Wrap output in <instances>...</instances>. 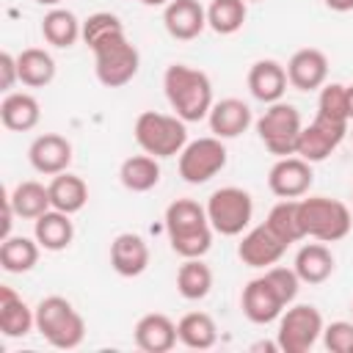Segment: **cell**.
<instances>
[{
	"label": "cell",
	"mask_w": 353,
	"mask_h": 353,
	"mask_svg": "<svg viewBox=\"0 0 353 353\" xmlns=\"http://www.w3.org/2000/svg\"><path fill=\"white\" fill-rule=\"evenodd\" d=\"M323 345L331 353H350L353 350V320H334L323 328Z\"/></svg>",
	"instance_id": "cell-39"
},
{
	"label": "cell",
	"mask_w": 353,
	"mask_h": 353,
	"mask_svg": "<svg viewBox=\"0 0 353 353\" xmlns=\"http://www.w3.org/2000/svg\"><path fill=\"white\" fill-rule=\"evenodd\" d=\"M141 3H143V6H152V8H154V6H163V8H165L171 0H141Z\"/></svg>",
	"instance_id": "cell-43"
},
{
	"label": "cell",
	"mask_w": 353,
	"mask_h": 353,
	"mask_svg": "<svg viewBox=\"0 0 353 353\" xmlns=\"http://www.w3.org/2000/svg\"><path fill=\"white\" fill-rule=\"evenodd\" d=\"M39 6H47V8H55V6H61L63 0H36Z\"/></svg>",
	"instance_id": "cell-44"
},
{
	"label": "cell",
	"mask_w": 353,
	"mask_h": 353,
	"mask_svg": "<svg viewBox=\"0 0 353 353\" xmlns=\"http://www.w3.org/2000/svg\"><path fill=\"white\" fill-rule=\"evenodd\" d=\"M212 226L207 210L193 199H176L165 207V234L171 251L182 259L204 256L212 248Z\"/></svg>",
	"instance_id": "cell-1"
},
{
	"label": "cell",
	"mask_w": 353,
	"mask_h": 353,
	"mask_svg": "<svg viewBox=\"0 0 353 353\" xmlns=\"http://www.w3.org/2000/svg\"><path fill=\"white\" fill-rule=\"evenodd\" d=\"M179 342L190 350H210L218 342V325L207 312H188L176 323Z\"/></svg>",
	"instance_id": "cell-31"
},
{
	"label": "cell",
	"mask_w": 353,
	"mask_h": 353,
	"mask_svg": "<svg viewBox=\"0 0 353 353\" xmlns=\"http://www.w3.org/2000/svg\"><path fill=\"white\" fill-rule=\"evenodd\" d=\"M110 268L124 276L135 279L149 268V245L135 232H121L110 240Z\"/></svg>",
	"instance_id": "cell-18"
},
{
	"label": "cell",
	"mask_w": 353,
	"mask_h": 353,
	"mask_svg": "<svg viewBox=\"0 0 353 353\" xmlns=\"http://www.w3.org/2000/svg\"><path fill=\"white\" fill-rule=\"evenodd\" d=\"M207 121H210V132H212L215 138L229 141V138L243 135V132L251 127L254 116H251V108H248L243 99L226 97V99H221V102H215V105L210 108Z\"/></svg>",
	"instance_id": "cell-21"
},
{
	"label": "cell",
	"mask_w": 353,
	"mask_h": 353,
	"mask_svg": "<svg viewBox=\"0 0 353 353\" xmlns=\"http://www.w3.org/2000/svg\"><path fill=\"white\" fill-rule=\"evenodd\" d=\"M132 339L143 353H168L179 342V334H176V323L168 314L149 312L135 323Z\"/></svg>",
	"instance_id": "cell-19"
},
{
	"label": "cell",
	"mask_w": 353,
	"mask_h": 353,
	"mask_svg": "<svg viewBox=\"0 0 353 353\" xmlns=\"http://www.w3.org/2000/svg\"><path fill=\"white\" fill-rule=\"evenodd\" d=\"M33 237L39 240V245L44 251H63L72 245L74 240V223H72V215L69 212H61L55 207H50L47 212H41L36 221H33Z\"/></svg>",
	"instance_id": "cell-23"
},
{
	"label": "cell",
	"mask_w": 353,
	"mask_h": 353,
	"mask_svg": "<svg viewBox=\"0 0 353 353\" xmlns=\"http://www.w3.org/2000/svg\"><path fill=\"white\" fill-rule=\"evenodd\" d=\"M323 314L312 303H290L279 317L276 345L281 353H306L323 336Z\"/></svg>",
	"instance_id": "cell-8"
},
{
	"label": "cell",
	"mask_w": 353,
	"mask_h": 353,
	"mask_svg": "<svg viewBox=\"0 0 353 353\" xmlns=\"http://www.w3.org/2000/svg\"><path fill=\"white\" fill-rule=\"evenodd\" d=\"M350 314H353V303H350Z\"/></svg>",
	"instance_id": "cell-47"
},
{
	"label": "cell",
	"mask_w": 353,
	"mask_h": 353,
	"mask_svg": "<svg viewBox=\"0 0 353 353\" xmlns=\"http://www.w3.org/2000/svg\"><path fill=\"white\" fill-rule=\"evenodd\" d=\"M163 25L171 39L193 41L207 28V8L199 0H171L163 8Z\"/></svg>",
	"instance_id": "cell-16"
},
{
	"label": "cell",
	"mask_w": 353,
	"mask_h": 353,
	"mask_svg": "<svg viewBox=\"0 0 353 353\" xmlns=\"http://www.w3.org/2000/svg\"><path fill=\"white\" fill-rule=\"evenodd\" d=\"M8 201L17 212V218H25V221H36L41 212H47L52 207L50 201V188L36 182V179H25L19 182L11 193H8Z\"/></svg>",
	"instance_id": "cell-32"
},
{
	"label": "cell",
	"mask_w": 353,
	"mask_h": 353,
	"mask_svg": "<svg viewBox=\"0 0 353 353\" xmlns=\"http://www.w3.org/2000/svg\"><path fill=\"white\" fill-rule=\"evenodd\" d=\"M284 251H287V243L279 240L268 223L248 229L237 245V256L248 268H270L284 256Z\"/></svg>",
	"instance_id": "cell-14"
},
{
	"label": "cell",
	"mask_w": 353,
	"mask_h": 353,
	"mask_svg": "<svg viewBox=\"0 0 353 353\" xmlns=\"http://www.w3.org/2000/svg\"><path fill=\"white\" fill-rule=\"evenodd\" d=\"M135 143L152 154V157H174L185 149L188 143V121H182L176 113H157V110H143L138 113L132 124Z\"/></svg>",
	"instance_id": "cell-4"
},
{
	"label": "cell",
	"mask_w": 353,
	"mask_h": 353,
	"mask_svg": "<svg viewBox=\"0 0 353 353\" xmlns=\"http://www.w3.org/2000/svg\"><path fill=\"white\" fill-rule=\"evenodd\" d=\"M248 3L245 0H210L207 6V28L218 36H232L245 25Z\"/></svg>",
	"instance_id": "cell-35"
},
{
	"label": "cell",
	"mask_w": 353,
	"mask_h": 353,
	"mask_svg": "<svg viewBox=\"0 0 353 353\" xmlns=\"http://www.w3.org/2000/svg\"><path fill=\"white\" fill-rule=\"evenodd\" d=\"M19 63V83L28 88H44L55 80V58L41 47H28L17 55Z\"/></svg>",
	"instance_id": "cell-30"
},
{
	"label": "cell",
	"mask_w": 353,
	"mask_h": 353,
	"mask_svg": "<svg viewBox=\"0 0 353 353\" xmlns=\"http://www.w3.org/2000/svg\"><path fill=\"white\" fill-rule=\"evenodd\" d=\"M119 182L130 193H149L160 182V163L152 154H132L119 165Z\"/></svg>",
	"instance_id": "cell-28"
},
{
	"label": "cell",
	"mask_w": 353,
	"mask_h": 353,
	"mask_svg": "<svg viewBox=\"0 0 353 353\" xmlns=\"http://www.w3.org/2000/svg\"><path fill=\"white\" fill-rule=\"evenodd\" d=\"M28 160H30L33 171H39L44 176L63 174L72 165V143L58 132H44V135L33 138V143L28 149Z\"/></svg>",
	"instance_id": "cell-15"
},
{
	"label": "cell",
	"mask_w": 353,
	"mask_h": 353,
	"mask_svg": "<svg viewBox=\"0 0 353 353\" xmlns=\"http://www.w3.org/2000/svg\"><path fill=\"white\" fill-rule=\"evenodd\" d=\"M312 182H314L312 163H306L298 154L279 157L268 171V188L279 199H301L309 193Z\"/></svg>",
	"instance_id": "cell-12"
},
{
	"label": "cell",
	"mask_w": 353,
	"mask_h": 353,
	"mask_svg": "<svg viewBox=\"0 0 353 353\" xmlns=\"http://www.w3.org/2000/svg\"><path fill=\"white\" fill-rule=\"evenodd\" d=\"M331 11H339V14H345V11H353V0H323Z\"/></svg>",
	"instance_id": "cell-41"
},
{
	"label": "cell",
	"mask_w": 353,
	"mask_h": 353,
	"mask_svg": "<svg viewBox=\"0 0 353 353\" xmlns=\"http://www.w3.org/2000/svg\"><path fill=\"white\" fill-rule=\"evenodd\" d=\"M345 91H347V116H350V121H353V83L345 85Z\"/></svg>",
	"instance_id": "cell-42"
},
{
	"label": "cell",
	"mask_w": 353,
	"mask_h": 353,
	"mask_svg": "<svg viewBox=\"0 0 353 353\" xmlns=\"http://www.w3.org/2000/svg\"><path fill=\"white\" fill-rule=\"evenodd\" d=\"M19 80V63L17 55L11 52H0V88L8 94L14 88V83Z\"/></svg>",
	"instance_id": "cell-40"
},
{
	"label": "cell",
	"mask_w": 353,
	"mask_h": 353,
	"mask_svg": "<svg viewBox=\"0 0 353 353\" xmlns=\"http://www.w3.org/2000/svg\"><path fill=\"white\" fill-rule=\"evenodd\" d=\"M301 130H303L301 113L290 102H273L256 119V135L265 143V149L270 154H276V157L295 154V143H298Z\"/></svg>",
	"instance_id": "cell-9"
},
{
	"label": "cell",
	"mask_w": 353,
	"mask_h": 353,
	"mask_svg": "<svg viewBox=\"0 0 353 353\" xmlns=\"http://www.w3.org/2000/svg\"><path fill=\"white\" fill-rule=\"evenodd\" d=\"M116 33H124V25H121V19H119L116 14H110V11H97V14H91L88 19H83V41L88 44V50H91L94 44H99V41L116 36Z\"/></svg>",
	"instance_id": "cell-37"
},
{
	"label": "cell",
	"mask_w": 353,
	"mask_h": 353,
	"mask_svg": "<svg viewBox=\"0 0 353 353\" xmlns=\"http://www.w3.org/2000/svg\"><path fill=\"white\" fill-rule=\"evenodd\" d=\"M347 124H336V121H328L323 116L314 113L312 124H306L298 135V143H295V154L303 157L306 163H323L347 135Z\"/></svg>",
	"instance_id": "cell-11"
},
{
	"label": "cell",
	"mask_w": 353,
	"mask_h": 353,
	"mask_svg": "<svg viewBox=\"0 0 353 353\" xmlns=\"http://www.w3.org/2000/svg\"><path fill=\"white\" fill-rule=\"evenodd\" d=\"M295 273L303 284H323L331 279L334 268H336V259L331 254V248L325 243H306L298 248L295 254Z\"/></svg>",
	"instance_id": "cell-25"
},
{
	"label": "cell",
	"mask_w": 353,
	"mask_h": 353,
	"mask_svg": "<svg viewBox=\"0 0 353 353\" xmlns=\"http://www.w3.org/2000/svg\"><path fill=\"white\" fill-rule=\"evenodd\" d=\"M268 281H270V287L279 292V298L290 306V303H295V298H298V290H301V279H298V273H295V268H276V265H270V268H265V273H262Z\"/></svg>",
	"instance_id": "cell-38"
},
{
	"label": "cell",
	"mask_w": 353,
	"mask_h": 353,
	"mask_svg": "<svg viewBox=\"0 0 353 353\" xmlns=\"http://www.w3.org/2000/svg\"><path fill=\"white\" fill-rule=\"evenodd\" d=\"M41 36L58 50H69L77 44V39H83V22L69 8L55 6L41 17Z\"/></svg>",
	"instance_id": "cell-26"
},
{
	"label": "cell",
	"mask_w": 353,
	"mask_h": 353,
	"mask_svg": "<svg viewBox=\"0 0 353 353\" xmlns=\"http://www.w3.org/2000/svg\"><path fill=\"white\" fill-rule=\"evenodd\" d=\"M163 91L171 110L182 121H201L210 116L212 102V83L207 72L193 69L188 63H171L163 74Z\"/></svg>",
	"instance_id": "cell-2"
},
{
	"label": "cell",
	"mask_w": 353,
	"mask_h": 353,
	"mask_svg": "<svg viewBox=\"0 0 353 353\" xmlns=\"http://www.w3.org/2000/svg\"><path fill=\"white\" fill-rule=\"evenodd\" d=\"M317 116L350 127V116H347V91H345L342 83H325V85L320 88V97H317Z\"/></svg>",
	"instance_id": "cell-36"
},
{
	"label": "cell",
	"mask_w": 353,
	"mask_h": 353,
	"mask_svg": "<svg viewBox=\"0 0 353 353\" xmlns=\"http://www.w3.org/2000/svg\"><path fill=\"white\" fill-rule=\"evenodd\" d=\"M212 290V268L196 256V259H185L176 270V292L185 301H204Z\"/></svg>",
	"instance_id": "cell-33"
},
{
	"label": "cell",
	"mask_w": 353,
	"mask_h": 353,
	"mask_svg": "<svg viewBox=\"0 0 353 353\" xmlns=\"http://www.w3.org/2000/svg\"><path fill=\"white\" fill-rule=\"evenodd\" d=\"M94 52V74L105 88L127 85L141 69V52L127 39V33H116L91 47Z\"/></svg>",
	"instance_id": "cell-6"
},
{
	"label": "cell",
	"mask_w": 353,
	"mask_h": 353,
	"mask_svg": "<svg viewBox=\"0 0 353 353\" xmlns=\"http://www.w3.org/2000/svg\"><path fill=\"white\" fill-rule=\"evenodd\" d=\"M284 69H287L290 85L298 91H317L328 80V58L323 50H314V47H303L292 52Z\"/></svg>",
	"instance_id": "cell-17"
},
{
	"label": "cell",
	"mask_w": 353,
	"mask_h": 353,
	"mask_svg": "<svg viewBox=\"0 0 353 353\" xmlns=\"http://www.w3.org/2000/svg\"><path fill=\"white\" fill-rule=\"evenodd\" d=\"M39 254H41V245L36 237L8 234L0 243V268L6 273H28L36 268Z\"/></svg>",
	"instance_id": "cell-27"
},
{
	"label": "cell",
	"mask_w": 353,
	"mask_h": 353,
	"mask_svg": "<svg viewBox=\"0 0 353 353\" xmlns=\"http://www.w3.org/2000/svg\"><path fill=\"white\" fill-rule=\"evenodd\" d=\"M41 119V105L33 94L28 91H8L0 102V121L11 132H28L39 124Z\"/></svg>",
	"instance_id": "cell-24"
},
{
	"label": "cell",
	"mask_w": 353,
	"mask_h": 353,
	"mask_svg": "<svg viewBox=\"0 0 353 353\" xmlns=\"http://www.w3.org/2000/svg\"><path fill=\"white\" fill-rule=\"evenodd\" d=\"M33 328H36V309H30L14 287L0 284V331H3V336L22 339Z\"/></svg>",
	"instance_id": "cell-22"
},
{
	"label": "cell",
	"mask_w": 353,
	"mask_h": 353,
	"mask_svg": "<svg viewBox=\"0 0 353 353\" xmlns=\"http://www.w3.org/2000/svg\"><path fill=\"white\" fill-rule=\"evenodd\" d=\"M265 223L270 226V232L284 240L287 245L303 240V226H301V210H298V199H281L279 204L270 207Z\"/></svg>",
	"instance_id": "cell-34"
},
{
	"label": "cell",
	"mask_w": 353,
	"mask_h": 353,
	"mask_svg": "<svg viewBox=\"0 0 353 353\" xmlns=\"http://www.w3.org/2000/svg\"><path fill=\"white\" fill-rule=\"evenodd\" d=\"M287 83H290L287 80V69L273 58L254 61L251 69H248V91L262 105L281 102V97L287 91Z\"/></svg>",
	"instance_id": "cell-20"
},
{
	"label": "cell",
	"mask_w": 353,
	"mask_h": 353,
	"mask_svg": "<svg viewBox=\"0 0 353 353\" xmlns=\"http://www.w3.org/2000/svg\"><path fill=\"white\" fill-rule=\"evenodd\" d=\"M298 210H301L303 237H312V240H320V243H336V240L347 237V232L353 226L350 207L339 199H328V196L303 199L301 196Z\"/></svg>",
	"instance_id": "cell-5"
},
{
	"label": "cell",
	"mask_w": 353,
	"mask_h": 353,
	"mask_svg": "<svg viewBox=\"0 0 353 353\" xmlns=\"http://www.w3.org/2000/svg\"><path fill=\"white\" fill-rule=\"evenodd\" d=\"M204 210H207L210 226L218 234L237 237V234H243L248 229V223L254 218V199H251L248 190L226 185V188H218V190L210 193Z\"/></svg>",
	"instance_id": "cell-7"
},
{
	"label": "cell",
	"mask_w": 353,
	"mask_h": 353,
	"mask_svg": "<svg viewBox=\"0 0 353 353\" xmlns=\"http://www.w3.org/2000/svg\"><path fill=\"white\" fill-rule=\"evenodd\" d=\"M347 135H350V138H353V127H350V130H347Z\"/></svg>",
	"instance_id": "cell-45"
},
{
	"label": "cell",
	"mask_w": 353,
	"mask_h": 353,
	"mask_svg": "<svg viewBox=\"0 0 353 353\" xmlns=\"http://www.w3.org/2000/svg\"><path fill=\"white\" fill-rule=\"evenodd\" d=\"M240 309L245 314L248 323L254 325H268L273 320L281 317V312L287 309V303L279 298V292L270 287V281L265 276H256L251 279L243 292H240Z\"/></svg>",
	"instance_id": "cell-13"
},
{
	"label": "cell",
	"mask_w": 353,
	"mask_h": 353,
	"mask_svg": "<svg viewBox=\"0 0 353 353\" xmlns=\"http://www.w3.org/2000/svg\"><path fill=\"white\" fill-rule=\"evenodd\" d=\"M36 331L47 345L72 350L85 339V320L63 295H47L36 303Z\"/></svg>",
	"instance_id": "cell-3"
},
{
	"label": "cell",
	"mask_w": 353,
	"mask_h": 353,
	"mask_svg": "<svg viewBox=\"0 0 353 353\" xmlns=\"http://www.w3.org/2000/svg\"><path fill=\"white\" fill-rule=\"evenodd\" d=\"M47 188H50V201H52V207L61 210V212H69V215L80 212V210L85 207V201H88V185H85V179L77 176V174H69V171L55 174Z\"/></svg>",
	"instance_id": "cell-29"
},
{
	"label": "cell",
	"mask_w": 353,
	"mask_h": 353,
	"mask_svg": "<svg viewBox=\"0 0 353 353\" xmlns=\"http://www.w3.org/2000/svg\"><path fill=\"white\" fill-rule=\"evenodd\" d=\"M245 3H259V0H245Z\"/></svg>",
	"instance_id": "cell-46"
},
{
	"label": "cell",
	"mask_w": 353,
	"mask_h": 353,
	"mask_svg": "<svg viewBox=\"0 0 353 353\" xmlns=\"http://www.w3.org/2000/svg\"><path fill=\"white\" fill-rule=\"evenodd\" d=\"M226 160H229V152L221 138L204 135V138L188 141L185 149L179 152V176L188 185H204L226 168Z\"/></svg>",
	"instance_id": "cell-10"
}]
</instances>
